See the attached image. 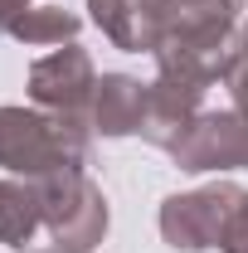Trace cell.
<instances>
[{
    "instance_id": "cell-1",
    "label": "cell",
    "mask_w": 248,
    "mask_h": 253,
    "mask_svg": "<svg viewBox=\"0 0 248 253\" xmlns=\"http://www.w3.org/2000/svg\"><path fill=\"white\" fill-rule=\"evenodd\" d=\"M93 122L44 107H0V166L20 180H44L68 166H88Z\"/></svg>"
},
{
    "instance_id": "cell-2",
    "label": "cell",
    "mask_w": 248,
    "mask_h": 253,
    "mask_svg": "<svg viewBox=\"0 0 248 253\" xmlns=\"http://www.w3.org/2000/svg\"><path fill=\"white\" fill-rule=\"evenodd\" d=\"M39 190V210H44V229L54 234L59 249H78L93 253L107 234V200L102 190L88 180V170L68 166V170H54L44 180H34Z\"/></svg>"
},
{
    "instance_id": "cell-3",
    "label": "cell",
    "mask_w": 248,
    "mask_h": 253,
    "mask_svg": "<svg viewBox=\"0 0 248 253\" xmlns=\"http://www.w3.org/2000/svg\"><path fill=\"white\" fill-rule=\"evenodd\" d=\"M239 195H244V190L234 185V180H214V185L170 195V200L161 205V239H165L170 249H180V253L219 249Z\"/></svg>"
},
{
    "instance_id": "cell-4",
    "label": "cell",
    "mask_w": 248,
    "mask_h": 253,
    "mask_svg": "<svg viewBox=\"0 0 248 253\" xmlns=\"http://www.w3.org/2000/svg\"><path fill=\"white\" fill-rule=\"evenodd\" d=\"M93 93H97V68L88 59V49H78V44H59L54 54L30 63V97L44 112L88 117Z\"/></svg>"
},
{
    "instance_id": "cell-5",
    "label": "cell",
    "mask_w": 248,
    "mask_h": 253,
    "mask_svg": "<svg viewBox=\"0 0 248 253\" xmlns=\"http://www.w3.org/2000/svg\"><path fill=\"white\" fill-rule=\"evenodd\" d=\"M175 166L190 175L205 170H248V122L229 107V112H200L185 126V136L175 141Z\"/></svg>"
},
{
    "instance_id": "cell-6",
    "label": "cell",
    "mask_w": 248,
    "mask_h": 253,
    "mask_svg": "<svg viewBox=\"0 0 248 253\" xmlns=\"http://www.w3.org/2000/svg\"><path fill=\"white\" fill-rule=\"evenodd\" d=\"M209 93L205 78H190L175 68H156V78L146 83V117H141V136L161 146V151H175V141L185 136V126L205 112L200 102Z\"/></svg>"
},
{
    "instance_id": "cell-7",
    "label": "cell",
    "mask_w": 248,
    "mask_h": 253,
    "mask_svg": "<svg viewBox=\"0 0 248 253\" xmlns=\"http://www.w3.org/2000/svg\"><path fill=\"white\" fill-rule=\"evenodd\" d=\"M141 117H146V83L131 73H102L97 78L88 122L102 136H141Z\"/></svg>"
},
{
    "instance_id": "cell-8",
    "label": "cell",
    "mask_w": 248,
    "mask_h": 253,
    "mask_svg": "<svg viewBox=\"0 0 248 253\" xmlns=\"http://www.w3.org/2000/svg\"><path fill=\"white\" fill-rule=\"evenodd\" d=\"M39 224H44V210H39L34 180H20V175L0 180V244L25 249L34 234H39Z\"/></svg>"
},
{
    "instance_id": "cell-9",
    "label": "cell",
    "mask_w": 248,
    "mask_h": 253,
    "mask_svg": "<svg viewBox=\"0 0 248 253\" xmlns=\"http://www.w3.org/2000/svg\"><path fill=\"white\" fill-rule=\"evenodd\" d=\"M88 15H93V25L117 49H126V54H151V30H146L136 0H88Z\"/></svg>"
},
{
    "instance_id": "cell-10",
    "label": "cell",
    "mask_w": 248,
    "mask_h": 253,
    "mask_svg": "<svg viewBox=\"0 0 248 253\" xmlns=\"http://www.w3.org/2000/svg\"><path fill=\"white\" fill-rule=\"evenodd\" d=\"M78 30H83V20L73 10H63V5H30L5 34L20 39V44H73Z\"/></svg>"
},
{
    "instance_id": "cell-11",
    "label": "cell",
    "mask_w": 248,
    "mask_h": 253,
    "mask_svg": "<svg viewBox=\"0 0 248 253\" xmlns=\"http://www.w3.org/2000/svg\"><path fill=\"white\" fill-rule=\"evenodd\" d=\"M224 88H229V97H234V112L248 122V44L244 39H239V49H234V59H229Z\"/></svg>"
},
{
    "instance_id": "cell-12",
    "label": "cell",
    "mask_w": 248,
    "mask_h": 253,
    "mask_svg": "<svg viewBox=\"0 0 248 253\" xmlns=\"http://www.w3.org/2000/svg\"><path fill=\"white\" fill-rule=\"evenodd\" d=\"M219 253H248V190L239 195V205L229 214V229L219 239Z\"/></svg>"
},
{
    "instance_id": "cell-13",
    "label": "cell",
    "mask_w": 248,
    "mask_h": 253,
    "mask_svg": "<svg viewBox=\"0 0 248 253\" xmlns=\"http://www.w3.org/2000/svg\"><path fill=\"white\" fill-rule=\"evenodd\" d=\"M25 10H30V0H0V34L10 30V25H15Z\"/></svg>"
},
{
    "instance_id": "cell-14",
    "label": "cell",
    "mask_w": 248,
    "mask_h": 253,
    "mask_svg": "<svg viewBox=\"0 0 248 253\" xmlns=\"http://www.w3.org/2000/svg\"><path fill=\"white\" fill-rule=\"evenodd\" d=\"M39 253H78V249H39Z\"/></svg>"
},
{
    "instance_id": "cell-15",
    "label": "cell",
    "mask_w": 248,
    "mask_h": 253,
    "mask_svg": "<svg viewBox=\"0 0 248 253\" xmlns=\"http://www.w3.org/2000/svg\"><path fill=\"white\" fill-rule=\"evenodd\" d=\"M239 39H244V44H248V25H244V30H239Z\"/></svg>"
}]
</instances>
